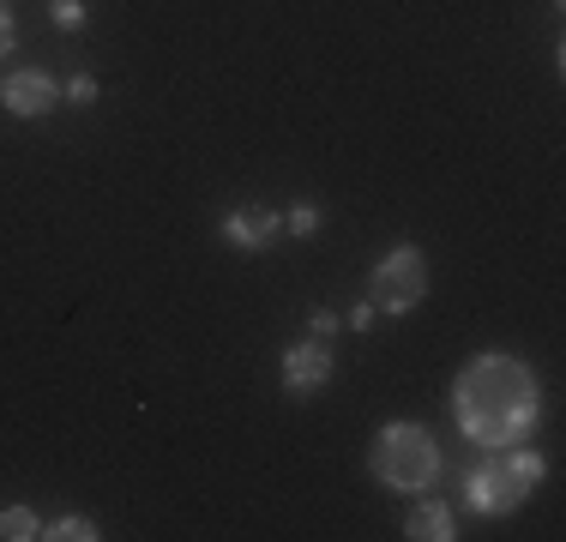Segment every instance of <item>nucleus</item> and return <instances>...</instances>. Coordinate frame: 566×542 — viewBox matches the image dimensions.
<instances>
[{
  "mask_svg": "<svg viewBox=\"0 0 566 542\" xmlns=\"http://www.w3.org/2000/svg\"><path fill=\"white\" fill-rule=\"evenodd\" d=\"M452 416L464 428V440H476L482 452L518 446L543 416V386H536L531 362L506 356V350H482L452 379Z\"/></svg>",
  "mask_w": 566,
  "mask_h": 542,
  "instance_id": "f257e3e1",
  "label": "nucleus"
},
{
  "mask_svg": "<svg viewBox=\"0 0 566 542\" xmlns=\"http://www.w3.org/2000/svg\"><path fill=\"white\" fill-rule=\"evenodd\" d=\"M543 452H531V446H489V458H482L476 470L464 477V500L482 512V519H506V512H518L524 500L536 494V482H543Z\"/></svg>",
  "mask_w": 566,
  "mask_h": 542,
  "instance_id": "f03ea898",
  "label": "nucleus"
},
{
  "mask_svg": "<svg viewBox=\"0 0 566 542\" xmlns=\"http://www.w3.org/2000/svg\"><path fill=\"white\" fill-rule=\"evenodd\" d=\"M368 470L392 494H428L440 477V446L422 423H386L368 446Z\"/></svg>",
  "mask_w": 566,
  "mask_h": 542,
  "instance_id": "7ed1b4c3",
  "label": "nucleus"
},
{
  "mask_svg": "<svg viewBox=\"0 0 566 542\" xmlns=\"http://www.w3.org/2000/svg\"><path fill=\"white\" fill-rule=\"evenodd\" d=\"M422 295H428V253L410 248V241H398V248L368 271V302H374V314H410Z\"/></svg>",
  "mask_w": 566,
  "mask_h": 542,
  "instance_id": "20e7f679",
  "label": "nucleus"
},
{
  "mask_svg": "<svg viewBox=\"0 0 566 542\" xmlns=\"http://www.w3.org/2000/svg\"><path fill=\"white\" fill-rule=\"evenodd\" d=\"M332 374H338V356H332L326 337H307V344L283 350V392H290V398H314V392H326Z\"/></svg>",
  "mask_w": 566,
  "mask_h": 542,
  "instance_id": "39448f33",
  "label": "nucleus"
},
{
  "mask_svg": "<svg viewBox=\"0 0 566 542\" xmlns=\"http://www.w3.org/2000/svg\"><path fill=\"white\" fill-rule=\"evenodd\" d=\"M55 103H61V85L43 73V66H19V73L0 79V108H7V115H19V121L49 115Z\"/></svg>",
  "mask_w": 566,
  "mask_h": 542,
  "instance_id": "423d86ee",
  "label": "nucleus"
},
{
  "mask_svg": "<svg viewBox=\"0 0 566 542\" xmlns=\"http://www.w3.org/2000/svg\"><path fill=\"white\" fill-rule=\"evenodd\" d=\"M277 236H283V211H272V206H241V211L223 217V241H229V248H241V253L272 248Z\"/></svg>",
  "mask_w": 566,
  "mask_h": 542,
  "instance_id": "0eeeda50",
  "label": "nucleus"
},
{
  "mask_svg": "<svg viewBox=\"0 0 566 542\" xmlns=\"http://www.w3.org/2000/svg\"><path fill=\"white\" fill-rule=\"evenodd\" d=\"M403 536L410 542H452V507L447 500H416L410 519H403Z\"/></svg>",
  "mask_w": 566,
  "mask_h": 542,
  "instance_id": "6e6552de",
  "label": "nucleus"
},
{
  "mask_svg": "<svg viewBox=\"0 0 566 542\" xmlns=\"http://www.w3.org/2000/svg\"><path fill=\"white\" fill-rule=\"evenodd\" d=\"M43 536H49V542H97L103 531L85 519V512H61V519L43 524Z\"/></svg>",
  "mask_w": 566,
  "mask_h": 542,
  "instance_id": "1a4fd4ad",
  "label": "nucleus"
},
{
  "mask_svg": "<svg viewBox=\"0 0 566 542\" xmlns=\"http://www.w3.org/2000/svg\"><path fill=\"white\" fill-rule=\"evenodd\" d=\"M43 536V519L31 507H0V542H31Z\"/></svg>",
  "mask_w": 566,
  "mask_h": 542,
  "instance_id": "9d476101",
  "label": "nucleus"
},
{
  "mask_svg": "<svg viewBox=\"0 0 566 542\" xmlns=\"http://www.w3.org/2000/svg\"><path fill=\"white\" fill-rule=\"evenodd\" d=\"M49 19H55V31H85V7L78 0H49Z\"/></svg>",
  "mask_w": 566,
  "mask_h": 542,
  "instance_id": "9b49d317",
  "label": "nucleus"
},
{
  "mask_svg": "<svg viewBox=\"0 0 566 542\" xmlns=\"http://www.w3.org/2000/svg\"><path fill=\"white\" fill-rule=\"evenodd\" d=\"M283 229H290V236H314V229H319V206H290Z\"/></svg>",
  "mask_w": 566,
  "mask_h": 542,
  "instance_id": "f8f14e48",
  "label": "nucleus"
},
{
  "mask_svg": "<svg viewBox=\"0 0 566 542\" xmlns=\"http://www.w3.org/2000/svg\"><path fill=\"white\" fill-rule=\"evenodd\" d=\"M61 97H66V103H97V79H91V73H73Z\"/></svg>",
  "mask_w": 566,
  "mask_h": 542,
  "instance_id": "ddd939ff",
  "label": "nucleus"
},
{
  "mask_svg": "<svg viewBox=\"0 0 566 542\" xmlns=\"http://www.w3.org/2000/svg\"><path fill=\"white\" fill-rule=\"evenodd\" d=\"M12 43H19V19H12V7L0 0V54H12Z\"/></svg>",
  "mask_w": 566,
  "mask_h": 542,
  "instance_id": "4468645a",
  "label": "nucleus"
},
{
  "mask_svg": "<svg viewBox=\"0 0 566 542\" xmlns=\"http://www.w3.org/2000/svg\"><path fill=\"white\" fill-rule=\"evenodd\" d=\"M307 332H314V337H332V332H338V314H332V308H314V314H307Z\"/></svg>",
  "mask_w": 566,
  "mask_h": 542,
  "instance_id": "2eb2a0df",
  "label": "nucleus"
},
{
  "mask_svg": "<svg viewBox=\"0 0 566 542\" xmlns=\"http://www.w3.org/2000/svg\"><path fill=\"white\" fill-rule=\"evenodd\" d=\"M374 320H380V314H374V302H361V308H349V325H356V332H368V325Z\"/></svg>",
  "mask_w": 566,
  "mask_h": 542,
  "instance_id": "dca6fc26",
  "label": "nucleus"
}]
</instances>
